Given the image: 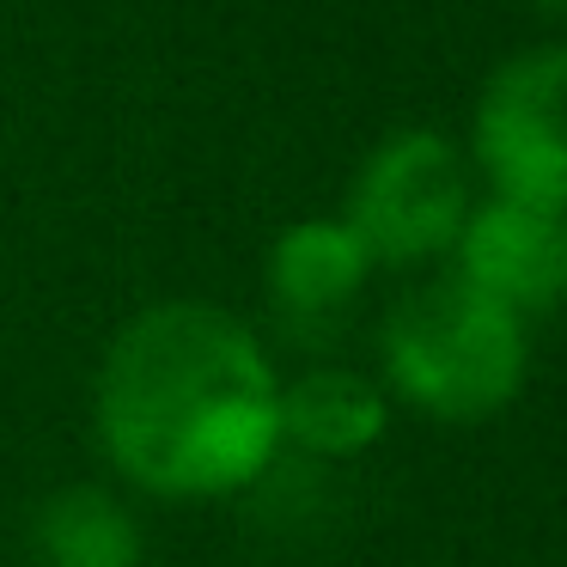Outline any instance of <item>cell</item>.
Returning <instances> with one entry per match:
<instances>
[{"instance_id": "7", "label": "cell", "mask_w": 567, "mask_h": 567, "mask_svg": "<svg viewBox=\"0 0 567 567\" xmlns=\"http://www.w3.org/2000/svg\"><path fill=\"white\" fill-rule=\"evenodd\" d=\"M391 427V391L354 367H306L299 379H281V452L311 464H348L367 457Z\"/></svg>"}, {"instance_id": "9", "label": "cell", "mask_w": 567, "mask_h": 567, "mask_svg": "<svg viewBox=\"0 0 567 567\" xmlns=\"http://www.w3.org/2000/svg\"><path fill=\"white\" fill-rule=\"evenodd\" d=\"M530 13H543V19H567V0H525Z\"/></svg>"}, {"instance_id": "2", "label": "cell", "mask_w": 567, "mask_h": 567, "mask_svg": "<svg viewBox=\"0 0 567 567\" xmlns=\"http://www.w3.org/2000/svg\"><path fill=\"white\" fill-rule=\"evenodd\" d=\"M384 391L445 427H476L518 403L530 379V330L464 275L415 281L379 323Z\"/></svg>"}, {"instance_id": "4", "label": "cell", "mask_w": 567, "mask_h": 567, "mask_svg": "<svg viewBox=\"0 0 567 567\" xmlns=\"http://www.w3.org/2000/svg\"><path fill=\"white\" fill-rule=\"evenodd\" d=\"M470 153L494 196L567 214V38L506 55L482 80Z\"/></svg>"}, {"instance_id": "3", "label": "cell", "mask_w": 567, "mask_h": 567, "mask_svg": "<svg viewBox=\"0 0 567 567\" xmlns=\"http://www.w3.org/2000/svg\"><path fill=\"white\" fill-rule=\"evenodd\" d=\"M470 165L440 128H396L348 177L342 220L372 269H427L452 257L470 220Z\"/></svg>"}, {"instance_id": "8", "label": "cell", "mask_w": 567, "mask_h": 567, "mask_svg": "<svg viewBox=\"0 0 567 567\" xmlns=\"http://www.w3.org/2000/svg\"><path fill=\"white\" fill-rule=\"evenodd\" d=\"M141 561H147L141 518L99 482L55 488L31 513L25 567H141Z\"/></svg>"}, {"instance_id": "6", "label": "cell", "mask_w": 567, "mask_h": 567, "mask_svg": "<svg viewBox=\"0 0 567 567\" xmlns=\"http://www.w3.org/2000/svg\"><path fill=\"white\" fill-rule=\"evenodd\" d=\"M367 281H372V257L348 233L342 214L281 226V238L269 245V262H262L269 306L293 342H330L348 323L354 299L367 293Z\"/></svg>"}, {"instance_id": "1", "label": "cell", "mask_w": 567, "mask_h": 567, "mask_svg": "<svg viewBox=\"0 0 567 567\" xmlns=\"http://www.w3.org/2000/svg\"><path fill=\"white\" fill-rule=\"evenodd\" d=\"M92 427L128 488L226 501L281 457V372L226 306L159 299L104 348Z\"/></svg>"}, {"instance_id": "5", "label": "cell", "mask_w": 567, "mask_h": 567, "mask_svg": "<svg viewBox=\"0 0 567 567\" xmlns=\"http://www.w3.org/2000/svg\"><path fill=\"white\" fill-rule=\"evenodd\" d=\"M457 275L501 299L518 323L567 318V214L488 196L457 233Z\"/></svg>"}]
</instances>
